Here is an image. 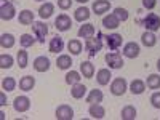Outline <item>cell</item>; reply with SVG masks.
<instances>
[{"label":"cell","instance_id":"277c9868","mask_svg":"<svg viewBox=\"0 0 160 120\" xmlns=\"http://www.w3.org/2000/svg\"><path fill=\"white\" fill-rule=\"evenodd\" d=\"M106 62H108V66H109V69H114V71H117V69H122L123 68V58H122V55L115 50V51H111V53H108L106 55Z\"/></svg>","mask_w":160,"mask_h":120},{"label":"cell","instance_id":"9c48e42d","mask_svg":"<svg viewBox=\"0 0 160 120\" xmlns=\"http://www.w3.org/2000/svg\"><path fill=\"white\" fill-rule=\"evenodd\" d=\"M13 109L16 112H28L31 109V99L28 96H16L13 101Z\"/></svg>","mask_w":160,"mask_h":120},{"label":"cell","instance_id":"ee69618b","mask_svg":"<svg viewBox=\"0 0 160 120\" xmlns=\"http://www.w3.org/2000/svg\"><path fill=\"white\" fill-rule=\"evenodd\" d=\"M157 69H158V72H160V59L157 61Z\"/></svg>","mask_w":160,"mask_h":120},{"label":"cell","instance_id":"e575fe53","mask_svg":"<svg viewBox=\"0 0 160 120\" xmlns=\"http://www.w3.org/2000/svg\"><path fill=\"white\" fill-rule=\"evenodd\" d=\"M80 72H77V71H71V72H68L66 74V83L68 85H75V83H78L80 82Z\"/></svg>","mask_w":160,"mask_h":120},{"label":"cell","instance_id":"8d00e7d4","mask_svg":"<svg viewBox=\"0 0 160 120\" xmlns=\"http://www.w3.org/2000/svg\"><path fill=\"white\" fill-rule=\"evenodd\" d=\"M2 88L5 91H13V90L16 88V80L13 78V77H5L2 80Z\"/></svg>","mask_w":160,"mask_h":120},{"label":"cell","instance_id":"7a4b0ae2","mask_svg":"<svg viewBox=\"0 0 160 120\" xmlns=\"http://www.w3.org/2000/svg\"><path fill=\"white\" fill-rule=\"evenodd\" d=\"M101 38H102V35L98 32L96 38H95V35H93V37L85 40V51L88 53L90 58H95L98 55V51H101V48H102V40Z\"/></svg>","mask_w":160,"mask_h":120},{"label":"cell","instance_id":"7402d4cb","mask_svg":"<svg viewBox=\"0 0 160 120\" xmlns=\"http://www.w3.org/2000/svg\"><path fill=\"white\" fill-rule=\"evenodd\" d=\"M87 95V87L85 85H82V83H75V85H72V88H71V96L74 98V99H82L83 96Z\"/></svg>","mask_w":160,"mask_h":120},{"label":"cell","instance_id":"44dd1931","mask_svg":"<svg viewBox=\"0 0 160 120\" xmlns=\"http://www.w3.org/2000/svg\"><path fill=\"white\" fill-rule=\"evenodd\" d=\"M88 114H90L91 118H104V115H106V109L102 108L101 104H90Z\"/></svg>","mask_w":160,"mask_h":120},{"label":"cell","instance_id":"4316f807","mask_svg":"<svg viewBox=\"0 0 160 120\" xmlns=\"http://www.w3.org/2000/svg\"><path fill=\"white\" fill-rule=\"evenodd\" d=\"M68 50L71 51V55L77 56V55H80V53H82L83 45H82V42H80L78 38H72V40H69V43H68Z\"/></svg>","mask_w":160,"mask_h":120},{"label":"cell","instance_id":"74e56055","mask_svg":"<svg viewBox=\"0 0 160 120\" xmlns=\"http://www.w3.org/2000/svg\"><path fill=\"white\" fill-rule=\"evenodd\" d=\"M114 15H115V16L120 19V22L128 19V11H127L125 8H122V7H117V8L114 10Z\"/></svg>","mask_w":160,"mask_h":120},{"label":"cell","instance_id":"d6a6232c","mask_svg":"<svg viewBox=\"0 0 160 120\" xmlns=\"http://www.w3.org/2000/svg\"><path fill=\"white\" fill-rule=\"evenodd\" d=\"M146 85H148V88H151V90H158V88H160V75H158V74H151V75H148Z\"/></svg>","mask_w":160,"mask_h":120},{"label":"cell","instance_id":"60d3db41","mask_svg":"<svg viewBox=\"0 0 160 120\" xmlns=\"http://www.w3.org/2000/svg\"><path fill=\"white\" fill-rule=\"evenodd\" d=\"M157 5V0H142V7L146 10H154Z\"/></svg>","mask_w":160,"mask_h":120},{"label":"cell","instance_id":"e0dca14e","mask_svg":"<svg viewBox=\"0 0 160 120\" xmlns=\"http://www.w3.org/2000/svg\"><path fill=\"white\" fill-rule=\"evenodd\" d=\"M95 34H96V29H95V26L90 24V22L80 26V29H78V32H77V35H78L80 38H90V37H93Z\"/></svg>","mask_w":160,"mask_h":120},{"label":"cell","instance_id":"f1b7e54d","mask_svg":"<svg viewBox=\"0 0 160 120\" xmlns=\"http://www.w3.org/2000/svg\"><path fill=\"white\" fill-rule=\"evenodd\" d=\"M102 98H104L102 91L95 88V90H91V91L88 93V96H87V102H88V104H99V102L102 101Z\"/></svg>","mask_w":160,"mask_h":120},{"label":"cell","instance_id":"8fae6325","mask_svg":"<svg viewBox=\"0 0 160 120\" xmlns=\"http://www.w3.org/2000/svg\"><path fill=\"white\" fill-rule=\"evenodd\" d=\"M139 51H141V48H139V45H138L136 42H128V43H125V45H123V50H122L123 56H125V58H130V59L138 58V56H139Z\"/></svg>","mask_w":160,"mask_h":120},{"label":"cell","instance_id":"d6986e66","mask_svg":"<svg viewBox=\"0 0 160 120\" xmlns=\"http://www.w3.org/2000/svg\"><path fill=\"white\" fill-rule=\"evenodd\" d=\"M118 26H120V19L114 15V13L102 18V28H106V29H117Z\"/></svg>","mask_w":160,"mask_h":120},{"label":"cell","instance_id":"ffe728a7","mask_svg":"<svg viewBox=\"0 0 160 120\" xmlns=\"http://www.w3.org/2000/svg\"><path fill=\"white\" fill-rule=\"evenodd\" d=\"M35 87V78L32 75H24L21 80H19V88L22 91H32Z\"/></svg>","mask_w":160,"mask_h":120},{"label":"cell","instance_id":"2e32d148","mask_svg":"<svg viewBox=\"0 0 160 120\" xmlns=\"http://www.w3.org/2000/svg\"><path fill=\"white\" fill-rule=\"evenodd\" d=\"M53 13H55V5H53L51 2H45L43 5H40V8H38V16L42 19L51 18Z\"/></svg>","mask_w":160,"mask_h":120},{"label":"cell","instance_id":"ba28073f","mask_svg":"<svg viewBox=\"0 0 160 120\" xmlns=\"http://www.w3.org/2000/svg\"><path fill=\"white\" fill-rule=\"evenodd\" d=\"M55 117L58 120H72L74 118V109L71 108L69 104H61L56 108Z\"/></svg>","mask_w":160,"mask_h":120},{"label":"cell","instance_id":"4dcf8cb0","mask_svg":"<svg viewBox=\"0 0 160 120\" xmlns=\"http://www.w3.org/2000/svg\"><path fill=\"white\" fill-rule=\"evenodd\" d=\"M18 19H19V22L22 26H29V24L34 22V13L31 10H22V11H19Z\"/></svg>","mask_w":160,"mask_h":120},{"label":"cell","instance_id":"b9f144b4","mask_svg":"<svg viewBox=\"0 0 160 120\" xmlns=\"http://www.w3.org/2000/svg\"><path fill=\"white\" fill-rule=\"evenodd\" d=\"M0 106H2V108H3V106H7V95H5V90L0 93Z\"/></svg>","mask_w":160,"mask_h":120},{"label":"cell","instance_id":"d4e9b609","mask_svg":"<svg viewBox=\"0 0 160 120\" xmlns=\"http://www.w3.org/2000/svg\"><path fill=\"white\" fill-rule=\"evenodd\" d=\"M90 16H91V13H90V10L87 7H78L75 10V13H74V19L78 21V22H83V21L90 19Z\"/></svg>","mask_w":160,"mask_h":120},{"label":"cell","instance_id":"f35d334b","mask_svg":"<svg viewBox=\"0 0 160 120\" xmlns=\"http://www.w3.org/2000/svg\"><path fill=\"white\" fill-rule=\"evenodd\" d=\"M151 104H152V108L160 109V91H154V93H152V96H151Z\"/></svg>","mask_w":160,"mask_h":120},{"label":"cell","instance_id":"484cf974","mask_svg":"<svg viewBox=\"0 0 160 120\" xmlns=\"http://www.w3.org/2000/svg\"><path fill=\"white\" fill-rule=\"evenodd\" d=\"M141 42H142V45H144V47L152 48V47H155V43H157V37H155V34H154V32L146 31V32L141 35Z\"/></svg>","mask_w":160,"mask_h":120},{"label":"cell","instance_id":"3957f363","mask_svg":"<svg viewBox=\"0 0 160 120\" xmlns=\"http://www.w3.org/2000/svg\"><path fill=\"white\" fill-rule=\"evenodd\" d=\"M31 28H32V34L35 35L37 42L38 43H45V38L48 35V26H47V22H43V21H34Z\"/></svg>","mask_w":160,"mask_h":120},{"label":"cell","instance_id":"f6af8a7d","mask_svg":"<svg viewBox=\"0 0 160 120\" xmlns=\"http://www.w3.org/2000/svg\"><path fill=\"white\" fill-rule=\"evenodd\" d=\"M35 2H45V0H35Z\"/></svg>","mask_w":160,"mask_h":120},{"label":"cell","instance_id":"52a82bcc","mask_svg":"<svg viewBox=\"0 0 160 120\" xmlns=\"http://www.w3.org/2000/svg\"><path fill=\"white\" fill-rule=\"evenodd\" d=\"M55 28H56V31H59V32H68L71 28H72V19H71V16H68V15H59L56 19H55Z\"/></svg>","mask_w":160,"mask_h":120},{"label":"cell","instance_id":"6da1fadb","mask_svg":"<svg viewBox=\"0 0 160 120\" xmlns=\"http://www.w3.org/2000/svg\"><path fill=\"white\" fill-rule=\"evenodd\" d=\"M138 22L146 31H151V32H155V31L160 29V16L157 15V13H148L146 16L139 18Z\"/></svg>","mask_w":160,"mask_h":120},{"label":"cell","instance_id":"d590c367","mask_svg":"<svg viewBox=\"0 0 160 120\" xmlns=\"http://www.w3.org/2000/svg\"><path fill=\"white\" fill-rule=\"evenodd\" d=\"M13 62H15V59L11 55H0V68L2 69H10Z\"/></svg>","mask_w":160,"mask_h":120},{"label":"cell","instance_id":"83f0119b","mask_svg":"<svg viewBox=\"0 0 160 120\" xmlns=\"http://www.w3.org/2000/svg\"><path fill=\"white\" fill-rule=\"evenodd\" d=\"M16 43V38L13 34H2L0 35V47L2 48H13Z\"/></svg>","mask_w":160,"mask_h":120},{"label":"cell","instance_id":"5bb4252c","mask_svg":"<svg viewBox=\"0 0 160 120\" xmlns=\"http://www.w3.org/2000/svg\"><path fill=\"white\" fill-rule=\"evenodd\" d=\"M111 78H112L111 69H106V68H104V69H99V71L96 72V82H98V85H101V87L109 85Z\"/></svg>","mask_w":160,"mask_h":120},{"label":"cell","instance_id":"4fadbf2b","mask_svg":"<svg viewBox=\"0 0 160 120\" xmlns=\"http://www.w3.org/2000/svg\"><path fill=\"white\" fill-rule=\"evenodd\" d=\"M32 66H34V69H35L37 72H47V71L50 69V59H48L47 56H37V58L34 59Z\"/></svg>","mask_w":160,"mask_h":120},{"label":"cell","instance_id":"9a60e30c","mask_svg":"<svg viewBox=\"0 0 160 120\" xmlns=\"http://www.w3.org/2000/svg\"><path fill=\"white\" fill-rule=\"evenodd\" d=\"M80 74L85 78H93L95 77V66L91 61H82L80 62Z\"/></svg>","mask_w":160,"mask_h":120},{"label":"cell","instance_id":"cb8c5ba5","mask_svg":"<svg viewBox=\"0 0 160 120\" xmlns=\"http://www.w3.org/2000/svg\"><path fill=\"white\" fill-rule=\"evenodd\" d=\"M144 90H146V82H142L141 78H135L130 83V91L133 95H142Z\"/></svg>","mask_w":160,"mask_h":120},{"label":"cell","instance_id":"603a6c76","mask_svg":"<svg viewBox=\"0 0 160 120\" xmlns=\"http://www.w3.org/2000/svg\"><path fill=\"white\" fill-rule=\"evenodd\" d=\"M56 66H58V69H61V71L71 69V66H72V58H71V55H61V56H58Z\"/></svg>","mask_w":160,"mask_h":120},{"label":"cell","instance_id":"8992f818","mask_svg":"<svg viewBox=\"0 0 160 120\" xmlns=\"http://www.w3.org/2000/svg\"><path fill=\"white\" fill-rule=\"evenodd\" d=\"M16 15V8L13 5V2H8V0H3L2 5H0V18L3 21H11Z\"/></svg>","mask_w":160,"mask_h":120},{"label":"cell","instance_id":"7bdbcfd3","mask_svg":"<svg viewBox=\"0 0 160 120\" xmlns=\"http://www.w3.org/2000/svg\"><path fill=\"white\" fill-rule=\"evenodd\" d=\"M75 2H78V3H87L88 0H75Z\"/></svg>","mask_w":160,"mask_h":120},{"label":"cell","instance_id":"7c38bea8","mask_svg":"<svg viewBox=\"0 0 160 120\" xmlns=\"http://www.w3.org/2000/svg\"><path fill=\"white\" fill-rule=\"evenodd\" d=\"M91 8L95 11V15L101 16V15H104V13H108L111 10V2L109 0H95Z\"/></svg>","mask_w":160,"mask_h":120},{"label":"cell","instance_id":"1f68e13d","mask_svg":"<svg viewBox=\"0 0 160 120\" xmlns=\"http://www.w3.org/2000/svg\"><path fill=\"white\" fill-rule=\"evenodd\" d=\"M16 61H18V64H19L21 69H26V68H28V64H29V55H28V51H26V48H21V50L18 51Z\"/></svg>","mask_w":160,"mask_h":120},{"label":"cell","instance_id":"5b68a950","mask_svg":"<svg viewBox=\"0 0 160 120\" xmlns=\"http://www.w3.org/2000/svg\"><path fill=\"white\" fill-rule=\"evenodd\" d=\"M127 90H128V83H127V80L123 77H117V78L112 80V83H111V93H112L114 96H123Z\"/></svg>","mask_w":160,"mask_h":120},{"label":"cell","instance_id":"836d02e7","mask_svg":"<svg viewBox=\"0 0 160 120\" xmlns=\"http://www.w3.org/2000/svg\"><path fill=\"white\" fill-rule=\"evenodd\" d=\"M19 43H21L22 48L32 47V45L35 43V35H34V34H22V35L19 37Z\"/></svg>","mask_w":160,"mask_h":120},{"label":"cell","instance_id":"f546056e","mask_svg":"<svg viewBox=\"0 0 160 120\" xmlns=\"http://www.w3.org/2000/svg\"><path fill=\"white\" fill-rule=\"evenodd\" d=\"M136 108L135 106H125V108L122 109V112H120V117H122V120H135L136 118Z\"/></svg>","mask_w":160,"mask_h":120},{"label":"cell","instance_id":"ab89813d","mask_svg":"<svg viewBox=\"0 0 160 120\" xmlns=\"http://www.w3.org/2000/svg\"><path fill=\"white\" fill-rule=\"evenodd\" d=\"M71 7H72V0H58V8L69 10Z\"/></svg>","mask_w":160,"mask_h":120},{"label":"cell","instance_id":"ac0fdd59","mask_svg":"<svg viewBox=\"0 0 160 120\" xmlns=\"http://www.w3.org/2000/svg\"><path fill=\"white\" fill-rule=\"evenodd\" d=\"M62 50H64V40H62V37L55 35L50 40V51L55 53V55H58V53H61Z\"/></svg>","mask_w":160,"mask_h":120},{"label":"cell","instance_id":"30bf717a","mask_svg":"<svg viewBox=\"0 0 160 120\" xmlns=\"http://www.w3.org/2000/svg\"><path fill=\"white\" fill-rule=\"evenodd\" d=\"M104 38H106V43H108V48H109V50H112V51L118 50L120 47H122V42H123L122 34H117V32L106 35Z\"/></svg>","mask_w":160,"mask_h":120}]
</instances>
